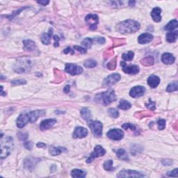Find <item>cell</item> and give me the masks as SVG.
<instances>
[{
    "label": "cell",
    "mask_w": 178,
    "mask_h": 178,
    "mask_svg": "<svg viewBox=\"0 0 178 178\" xmlns=\"http://www.w3.org/2000/svg\"><path fill=\"white\" fill-rule=\"evenodd\" d=\"M116 100V94L113 90H108L107 91L101 93L95 97V102L103 105H108L114 102Z\"/></svg>",
    "instance_id": "7a4b0ae2"
},
{
    "label": "cell",
    "mask_w": 178,
    "mask_h": 178,
    "mask_svg": "<svg viewBox=\"0 0 178 178\" xmlns=\"http://www.w3.org/2000/svg\"><path fill=\"white\" fill-rule=\"evenodd\" d=\"M145 92H146V88L143 86H137L131 89L129 95L131 97L138 98L143 95Z\"/></svg>",
    "instance_id": "4fadbf2b"
},
{
    "label": "cell",
    "mask_w": 178,
    "mask_h": 178,
    "mask_svg": "<svg viewBox=\"0 0 178 178\" xmlns=\"http://www.w3.org/2000/svg\"><path fill=\"white\" fill-rule=\"evenodd\" d=\"M107 137L114 141H120L124 137V132L119 129H110L107 132Z\"/></svg>",
    "instance_id": "8fae6325"
},
{
    "label": "cell",
    "mask_w": 178,
    "mask_h": 178,
    "mask_svg": "<svg viewBox=\"0 0 178 178\" xmlns=\"http://www.w3.org/2000/svg\"><path fill=\"white\" fill-rule=\"evenodd\" d=\"M154 61H155V60H154L153 57L149 56V57H145L144 59H143L141 61V63L144 66H151L154 64Z\"/></svg>",
    "instance_id": "484cf974"
},
{
    "label": "cell",
    "mask_w": 178,
    "mask_h": 178,
    "mask_svg": "<svg viewBox=\"0 0 178 178\" xmlns=\"http://www.w3.org/2000/svg\"><path fill=\"white\" fill-rule=\"evenodd\" d=\"M95 40L99 44H105V42H106L105 38H102V37H97V38H95Z\"/></svg>",
    "instance_id": "f6af8a7d"
},
{
    "label": "cell",
    "mask_w": 178,
    "mask_h": 178,
    "mask_svg": "<svg viewBox=\"0 0 178 178\" xmlns=\"http://www.w3.org/2000/svg\"><path fill=\"white\" fill-rule=\"evenodd\" d=\"M157 125H158V129L159 130H162L166 127V120L164 119H160L157 121Z\"/></svg>",
    "instance_id": "f35d334b"
},
{
    "label": "cell",
    "mask_w": 178,
    "mask_h": 178,
    "mask_svg": "<svg viewBox=\"0 0 178 178\" xmlns=\"http://www.w3.org/2000/svg\"><path fill=\"white\" fill-rule=\"evenodd\" d=\"M153 39V36L150 33H145L139 36L138 38V42L140 44H146L151 42Z\"/></svg>",
    "instance_id": "ac0fdd59"
},
{
    "label": "cell",
    "mask_w": 178,
    "mask_h": 178,
    "mask_svg": "<svg viewBox=\"0 0 178 178\" xmlns=\"http://www.w3.org/2000/svg\"><path fill=\"white\" fill-rule=\"evenodd\" d=\"M118 177H143L145 175L136 170H123L117 175Z\"/></svg>",
    "instance_id": "8992f818"
},
{
    "label": "cell",
    "mask_w": 178,
    "mask_h": 178,
    "mask_svg": "<svg viewBox=\"0 0 178 178\" xmlns=\"http://www.w3.org/2000/svg\"><path fill=\"white\" fill-rule=\"evenodd\" d=\"M74 49H75L77 51H79V52H81V54H86V49L83 48L82 47H80V46H77L75 45L74 46Z\"/></svg>",
    "instance_id": "ee69618b"
},
{
    "label": "cell",
    "mask_w": 178,
    "mask_h": 178,
    "mask_svg": "<svg viewBox=\"0 0 178 178\" xmlns=\"http://www.w3.org/2000/svg\"><path fill=\"white\" fill-rule=\"evenodd\" d=\"M24 146H25V147L27 148L28 150H31V148L33 147V143L30 141L25 143V144H24Z\"/></svg>",
    "instance_id": "bcb514c9"
},
{
    "label": "cell",
    "mask_w": 178,
    "mask_h": 178,
    "mask_svg": "<svg viewBox=\"0 0 178 178\" xmlns=\"http://www.w3.org/2000/svg\"><path fill=\"white\" fill-rule=\"evenodd\" d=\"M175 59L172 54L164 53L161 56V61L165 64H173Z\"/></svg>",
    "instance_id": "44dd1931"
},
{
    "label": "cell",
    "mask_w": 178,
    "mask_h": 178,
    "mask_svg": "<svg viewBox=\"0 0 178 178\" xmlns=\"http://www.w3.org/2000/svg\"><path fill=\"white\" fill-rule=\"evenodd\" d=\"M31 68V62L27 59H20L17 61L14 70L18 73H22L29 71Z\"/></svg>",
    "instance_id": "277c9868"
},
{
    "label": "cell",
    "mask_w": 178,
    "mask_h": 178,
    "mask_svg": "<svg viewBox=\"0 0 178 178\" xmlns=\"http://www.w3.org/2000/svg\"><path fill=\"white\" fill-rule=\"evenodd\" d=\"M54 41H55L54 46L55 47H59V40H60L59 38V36L56 35V36H54Z\"/></svg>",
    "instance_id": "7dc6e473"
},
{
    "label": "cell",
    "mask_w": 178,
    "mask_h": 178,
    "mask_svg": "<svg viewBox=\"0 0 178 178\" xmlns=\"http://www.w3.org/2000/svg\"><path fill=\"white\" fill-rule=\"evenodd\" d=\"M93 40L91 38H86L85 39H83V40L81 41V44H82V46H83L84 47H86V49H88V48H90L91 47L92 44H93Z\"/></svg>",
    "instance_id": "836d02e7"
},
{
    "label": "cell",
    "mask_w": 178,
    "mask_h": 178,
    "mask_svg": "<svg viewBox=\"0 0 178 178\" xmlns=\"http://www.w3.org/2000/svg\"><path fill=\"white\" fill-rule=\"evenodd\" d=\"M160 83V79L159 77L155 75H152L148 79V85L153 88H157Z\"/></svg>",
    "instance_id": "d6986e66"
},
{
    "label": "cell",
    "mask_w": 178,
    "mask_h": 178,
    "mask_svg": "<svg viewBox=\"0 0 178 178\" xmlns=\"http://www.w3.org/2000/svg\"><path fill=\"white\" fill-rule=\"evenodd\" d=\"M64 52L65 54H68L69 52H70V53L72 54H74V51H73V49H71V48H70V47H67L66 49H64Z\"/></svg>",
    "instance_id": "c3c4849f"
},
{
    "label": "cell",
    "mask_w": 178,
    "mask_h": 178,
    "mask_svg": "<svg viewBox=\"0 0 178 178\" xmlns=\"http://www.w3.org/2000/svg\"><path fill=\"white\" fill-rule=\"evenodd\" d=\"M13 147V142L12 138L5 136L3 138V134H1V159L6 157L11 153Z\"/></svg>",
    "instance_id": "3957f363"
},
{
    "label": "cell",
    "mask_w": 178,
    "mask_h": 178,
    "mask_svg": "<svg viewBox=\"0 0 178 178\" xmlns=\"http://www.w3.org/2000/svg\"><path fill=\"white\" fill-rule=\"evenodd\" d=\"M88 135V130L86 128L82 127H76L75 131H74V136L75 138H84Z\"/></svg>",
    "instance_id": "e0dca14e"
},
{
    "label": "cell",
    "mask_w": 178,
    "mask_h": 178,
    "mask_svg": "<svg viewBox=\"0 0 178 178\" xmlns=\"http://www.w3.org/2000/svg\"><path fill=\"white\" fill-rule=\"evenodd\" d=\"M177 21L176 20H173L170 21L166 26H165L164 29L166 31H172V30H175V29H177Z\"/></svg>",
    "instance_id": "d4e9b609"
},
{
    "label": "cell",
    "mask_w": 178,
    "mask_h": 178,
    "mask_svg": "<svg viewBox=\"0 0 178 178\" xmlns=\"http://www.w3.org/2000/svg\"><path fill=\"white\" fill-rule=\"evenodd\" d=\"M62 153V150H61V148H54L52 147L51 149L49 150V153L50 155L52 156H57L60 155Z\"/></svg>",
    "instance_id": "74e56055"
},
{
    "label": "cell",
    "mask_w": 178,
    "mask_h": 178,
    "mask_svg": "<svg viewBox=\"0 0 178 178\" xmlns=\"http://www.w3.org/2000/svg\"><path fill=\"white\" fill-rule=\"evenodd\" d=\"M108 114L109 116L114 118H117L119 116V112H118V111L114 108L109 109L108 110Z\"/></svg>",
    "instance_id": "8d00e7d4"
},
{
    "label": "cell",
    "mask_w": 178,
    "mask_h": 178,
    "mask_svg": "<svg viewBox=\"0 0 178 178\" xmlns=\"http://www.w3.org/2000/svg\"><path fill=\"white\" fill-rule=\"evenodd\" d=\"M57 122V120L56 119H47L42 120V121L40 122V128L42 131H45L47 130V129H50L51 127H52L54 125H55V123Z\"/></svg>",
    "instance_id": "9a60e30c"
},
{
    "label": "cell",
    "mask_w": 178,
    "mask_h": 178,
    "mask_svg": "<svg viewBox=\"0 0 178 178\" xmlns=\"http://www.w3.org/2000/svg\"><path fill=\"white\" fill-rule=\"evenodd\" d=\"M166 175L168 176V177H177V168H175V170H172V171L168 172L166 173Z\"/></svg>",
    "instance_id": "7bdbcfd3"
},
{
    "label": "cell",
    "mask_w": 178,
    "mask_h": 178,
    "mask_svg": "<svg viewBox=\"0 0 178 178\" xmlns=\"http://www.w3.org/2000/svg\"><path fill=\"white\" fill-rule=\"evenodd\" d=\"M116 65H117V57H115L114 59H113L110 62L107 64V68L110 70H114L116 69Z\"/></svg>",
    "instance_id": "d590c367"
},
{
    "label": "cell",
    "mask_w": 178,
    "mask_h": 178,
    "mask_svg": "<svg viewBox=\"0 0 178 178\" xmlns=\"http://www.w3.org/2000/svg\"><path fill=\"white\" fill-rule=\"evenodd\" d=\"M70 86L69 85H67V86H65L64 91L65 93H68L70 92Z\"/></svg>",
    "instance_id": "681fc988"
},
{
    "label": "cell",
    "mask_w": 178,
    "mask_h": 178,
    "mask_svg": "<svg viewBox=\"0 0 178 178\" xmlns=\"http://www.w3.org/2000/svg\"><path fill=\"white\" fill-rule=\"evenodd\" d=\"M121 77L119 74L114 73L111 75H109L106 79L104 80L103 85L106 86H111L113 85L116 84L120 80Z\"/></svg>",
    "instance_id": "30bf717a"
},
{
    "label": "cell",
    "mask_w": 178,
    "mask_h": 178,
    "mask_svg": "<svg viewBox=\"0 0 178 178\" xmlns=\"http://www.w3.org/2000/svg\"><path fill=\"white\" fill-rule=\"evenodd\" d=\"M36 146L38 148H45L46 145L43 143H37Z\"/></svg>",
    "instance_id": "816d5d0a"
},
{
    "label": "cell",
    "mask_w": 178,
    "mask_h": 178,
    "mask_svg": "<svg viewBox=\"0 0 178 178\" xmlns=\"http://www.w3.org/2000/svg\"><path fill=\"white\" fill-rule=\"evenodd\" d=\"M120 65L122 66V71L127 74H130V75H136L140 71L139 68L136 65H132V66H126L125 61H122L120 63Z\"/></svg>",
    "instance_id": "7c38bea8"
},
{
    "label": "cell",
    "mask_w": 178,
    "mask_h": 178,
    "mask_svg": "<svg viewBox=\"0 0 178 178\" xmlns=\"http://www.w3.org/2000/svg\"><path fill=\"white\" fill-rule=\"evenodd\" d=\"M24 46H25V49L28 50V51H33L36 49V44L35 42L31 40H25L23 41Z\"/></svg>",
    "instance_id": "603a6c76"
},
{
    "label": "cell",
    "mask_w": 178,
    "mask_h": 178,
    "mask_svg": "<svg viewBox=\"0 0 178 178\" xmlns=\"http://www.w3.org/2000/svg\"><path fill=\"white\" fill-rule=\"evenodd\" d=\"M140 24L138 22L127 20L118 23L116 25V30L123 34H127V33H133L138 31L140 29Z\"/></svg>",
    "instance_id": "6da1fadb"
},
{
    "label": "cell",
    "mask_w": 178,
    "mask_h": 178,
    "mask_svg": "<svg viewBox=\"0 0 178 178\" xmlns=\"http://www.w3.org/2000/svg\"><path fill=\"white\" fill-rule=\"evenodd\" d=\"M53 30L52 28H50L48 31V33H43L41 36V41L44 44H49L50 43V40H51L52 36Z\"/></svg>",
    "instance_id": "7402d4cb"
},
{
    "label": "cell",
    "mask_w": 178,
    "mask_h": 178,
    "mask_svg": "<svg viewBox=\"0 0 178 178\" xmlns=\"http://www.w3.org/2000/svg\"><path fill=\"white\" fill-rule=\"evenodd\" d=\"M28 116L29 117V119H30L31 122H35L38 120V118H40V116H44L45 114V112L44 111H39V110H36V111H31L27 113Z\"/></svg>",
    "instance_id": "2e32d148"
},
{
    "label": "cell",
    "mask_w": 178,
    "mask_h": 178,
    "mask_svg": "<svg viewBox=\"0 0 178 178\" xmlns=\"http://www.w3.org/2000/svg\"><path fill=\"white\" fill-rule=\"evenodd\" d=\"M177 90V81H174V82L170 83L166 88V91L171 93L176 91Z\"/></svg>",
    "instance_id": "1f68e13d"
},
{
    "label": "cell",
    "mask_w": 178,
    "mask_h": 178,
    "mask_svg": "<svg viewBox=\"0 0 178 178\" xmlns=\"http://www.w3.org/2000/svg\"><path fill=\"white\" fill-rule=\"evenodd\" d=\"M105 153L106 150L101 146H96L94 149V151L90 154L89 158L86 160V162L90 163L94 159L97 158V157H102L103 155H105Z\"/></svg>",
    "instance_id": "9c48e42d"
},
{
    "label": "cell",
    "mask_w": 178,
    "mask_h": 178,
    "mask_svg": "<svg viewBox=\"0 0 178 178\" xmlns=\"http://www.w3.org/2000/svg\"><path fill=\"white\" fill-rule=\"evenodd\" d=\"M104 168L107 171H114L115 168L113 166V161L109 160L104 163Z\"/></svg>",
    "instance_id": "4dcf8cb0"
},
{
    "label": "cell",
    "mask_w": 178,
    "mask_h": 178,
    "mask_svg": "<svg viewBox=\"0 0 178 178\" xmlns=\"http://www.w3.org/2000/svg\"><path fill=\"white\" fill-rule=\"evenodd\" d=\"M116 155L118 158L122 160H129V157H128L127 153H126V151L124 149H119L117 150L116 151Z\"/></svg>",
    "instance_id": "cb8c5ba5"
},
{
    "label": "cell",
    "mask_w": 178,
    "mask_h": 178,
    "mask_svg": "<svg viewBox=\"0 0 178 178\" xmlns=\"http://www.w3.org/2000/svg\"><path fill=\"white\" fill-rule=\"evenodd\" d=\"M29 122H30L27 113L20 115L17 119V126L19 128H23Z\"/></svg>",
    "instance_id": "5bb4252c"
},
{
    "label": "cell",
    "mask_w": 178,
    "mask_h": 178,
    "mask_svg": "<svg viewBox=\"0 0 178 178\" xmlns=\"http://www.w3.org/2000/svg\"><path fill=\"white\" fill-rule=\"evenodd\" d=\"M161 9L159 7H155L153 9L151 12V16L153 20L156 22H159L161 20Z\"/></svg>",
    "instance_id": "ffe728a7"
},
{
    "label": "cell",
    "mask_w": 178,
    "mask_h": 178,
    "mask_svg": "<svg viewBox=\"0 0 178 178\" xmlns=\"http://www.w3.org/2000/svg\"><path fill=\"white\" fill-rule=\"evenodd\" d=\"M178 36L177 31L175 32H169L166 34V40L169 42H174L176 41Z\"/></svg>",
    "instance_id": "4316f807"
},
{
    "label": "cell",
    "mask_w": 178,
    "mask_h": 178,
    "mask_svg": "<svg viewBox=\"0 0 178 178\" xmlns=\"http://www.w3.org/2000/svg\"><path fill=\"white\" fill-rule=\"evenodd\" d=\"M65 71L71 75H80V74L82 73L83 70L81 67L77 66V65L75 64H67L66 65Z\"/></svg>",
    "instance_id": "52a82bcc"
},
{
    "label": "cell",
    "mask_w": 178,
    "mask_h": 178,
    "mask_svg": "<svg viewBox=\"0 0 178 178\" xmlns=\"http://www.w3.org/2000/svg\"><path fill=\"white\" fill-rule=\"evenodd\" d=\"M131 107V104L129 103V102L126 101L125 100H120L119 105H118L119 109H122V110H127V109H130Z\"/></svg>",
    "instance_id": "f1b7e54d"
},
{
    "label": "cell",
    "mask_w": 178,
    "mask_h": 178,
    "mask_svg": "<svg viewBox=\"0 0 178 178\" xmlns=\"http://www.w3.org/2000/svg\"><path fill=\"white\" fill-rule=\"evenodd\" d=\"M81 116L84 120H88L91 117V113L88 109L83 108L81 111Z\"/></svg>",
    "instance_id": "f546056e"
},
{
    "label": "cell",
    "mask_w": 178,
    "mask_h": 178,
    "mask_svg": "<svg viewBox=\"0 0 178 178\" xmlns=\"http://www.w3.org/2000/svg\"><path fill=\"white\" fill-rule=\"evenodd\" d=\"M86 175V172L79 169H74L71 172V175L73 177H85Z\"/></svg>",
    "instance_id": "83f0119b"
},
{
    "label": "cell",
    "mask_w": 178,
    "mask_h": 178,
    "mask_svg": "<svg viewBox=\"0 0 178 178\" xmlns=\"http://www.w3.org/2000/svg\"><path fill=\"white\" fill-rule=\"evenodd\" d=\"M27 83V81L24 79H17V80H13L11 81V84L12 85H22Z\"/></svg>",
    "instance_id": "b9f144b4"
},
{
    "label": "cell",
    "mask_w": 178,
    "mask_h": 178,
    "mask_svg": "<svg viewBox=\"0 0 178 178\" xmlns=\"http://www.w3.org/2000/svg\"><path fill=\"white\" fill-rule=\"evenodd\" d=\"M83 65H84V66L86 67V68H93L97 66V62L93 60V59H88V60H86L85 61Z\"/></svg>",
    "instance_id": "d6a6232c"
},
{
    "label": "cell",
    "mask_w": 178,
    "mask_h": 178,
    "mask_svg": "<svg viewBox=\"0 0 178 178\" xmlns=\"http://www.w3.org/2000/svg\"><path fill=\"white\" fill-rule=\"evenodd\" d=\"M146 106L151 111H154L156 109V104L155 102H153L151 100H149V102L146 104Z\"/></svg>",
    "instance_id": "ab89813d"
},
{
    "label": "cell",
    "mask_w": 178,
    "mask_h": 178,
    "mask_svg": "<svg viewBox=\"0 0 178 178\" xmlns=\"http://www.w3.org/2000/svg\"><path fill=\"white\" fill-rule=\"evenodd\" d=\"M85 21L89 26L90 30H95L97 29V25L99 22V18L97 15L89 14L85 18Z\"/></svg>",
    "instance_id": "ba28073f"
},
{
    "label": "cell",
    "mask_w": 178,
    "mask_h": 178,
    "mask_svg": "<svg viewBox=\"0 0 178 178\" xmlns=\"http://www.w3.org/2000/svg\"><path fill=\"white\" fill-rule=\"evenodd\" d=\"M37 2H38V4H42L43 6H46L49 3V1H38Z\"/></svg>",
    "instance_id": "f907efd6"
},
{
    "label": "cell",
    "mask_w": 178,
    "mask_h": 178,
    "mask_svg": "<svg viewBox=\"0 0 178 178\" xmlns=\"http://www.w3.org/2000/svg\"><path fill=\"white\" fill-rule=\"evenodd\" d=\"M122 127L124 129H131V130H135L136 129V127H135L134 125H132V124L131 123H125L124 124V125H122Z\"/></svg>",
    "instance_id": "60d3db41"
},
{
    "label": "cell",
    "mask_w": 178,
    "mask_h": 178,
    "mask_svg": "<svg viewBox=\"0 0 178 178\" xmlns=\"http://www.w3.org/2000/svg\"><path fill=\"white\" fill-rule=\"evenodd\" d=\"M134 57V54L131 51L128 52L127 53L123 54L122 55V59L125 61H131L133 59Z\"/></svg>",
    "instance_id": "e575fe53"
},
{
    "label": "cell",
    "mask_w": 178,
    "mask_h": 178,
    "mask_svg": "<svg viewBox=\"0 0 178 178\" xmlns=\"http://www.w3.org/2000/svg\"><path fill=\"white\" fill-rule=\"evenodd\" d=\"M88 125L91 129L94 136L96 137L102 136V122L89 120L88 122Z\"/></svg>",
    "instance_id": "5b68a950"
}]
</instances>
